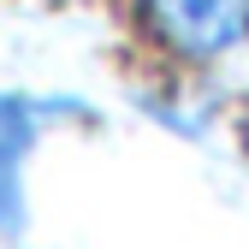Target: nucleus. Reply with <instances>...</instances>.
I'll return each mask as SVG.
<instances>
[{"label":"nucleus","mask_w":249,"mask_h":249,"mask_svg":"<svg viewBox=\"0 0 249 249\" xmlns=\"http://www.w3.org/2000/svg\"><path fill=\"white\" fill-rule=\"evenodd\" d=\"M148 42H160L172 59H226L249 42V0H131Z\"/></svg>","instance_id":"nucleus-1"},{"label":"nucleus","mask_w":249,"mask_h":249,"mask_svg":"<svg viewBox=\"0 0 249 249\" xmlns=\"http://www.w3.org/2000/svg\"><path fill=\"white\" fill-rule=\"evenodd\" d=\"M24 148V124L12 113H0V226H12V166Z\"/></svg>","instance_id":"nucleus-2"}]
</instances>
